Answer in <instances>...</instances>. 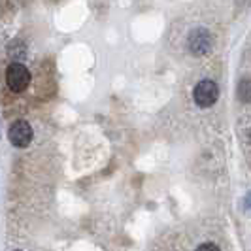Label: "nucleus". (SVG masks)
Listing matches in <instances>:
<instances>
[{"label":"nucleus","instance_id":"f257e3e1","mask_svg":"<svg viewBox=\"0 0 251 251\" xmlns=\"http://www.w3.org/2000/svg\"><path fill=\"white\" fill-rule=\"evenodd\" d=\"M28 83H30V72L25 64L12 63L6 68V85L10 87V91L21 93L28 87Z\"/></svg>","mask_w":251,"mask_h":251},{"label":"nucleus","instance_id":"f03ea898","mask_svg":"<svg viewBox=\"0 0 251 251\" xmlns=\"http://www.w3.org/2000/svg\"><path fill=\"white\" fill-rule=\"evenodd\" d=\"M193 99L195 102L202 106V108H210V106H214L217 99H219V87H217V83L212 81V79H204L201 81L195 91H193Z\"/></svg>","mask_w":251,"mask_h":251},{"label":"nucleus","instance_id":"7ed1b4c3","mask_svg":"<svg viewBox=\"0 0 251 251\" xmlns=\"http://www.w3.org/2000/svg\"><path fill=\"white\" fill-rule=\"evenodd\" d=\"M8 138L15 148H26L32 142V126L25 119H17L8 130Z\"/></svg>","mask_w":251,"mask_h":251},{"label":"nucleus","instance_id":"20e7f679","mask_svg":"<svg viewBox=\"0 0 251 251\" xmlns=\"http://www.w3.org/2000/svg\"><path fill=\"white\" fill-rule=\"evenodd\" d=\"M212 48V34L206 28H195L189 34V51L197 57L206 55Z\"/></svg>","mask_w":251,"mask_h":251},{"label":"nucleus","instance_id":"39448f33","mask_svg":"<svg viewBox=\"0 0 251 251\" xmlns=\"http://www.w3.org/2000/svg\"><path fill=\"white\" fill-rule=\"evenodd\" d=\"M238 99L242 102H251V81L242 79L238 83Z\"/></svg>","mask_w":251,"mask_h":251},{"label":"nucleus","instance_id":"423d86ee","mask_svg":"<svg viewBox=\"0 0 251 251\" xmlns=\"http://www.w3.org/2000/svg\"><path fill=\"white\" fill-rule=\"evenodd\" d=\"M195 251H221V250H219V246L214 244V242H204Z\"/></svg>","mask_w":251,"mask_h":251}]
</instances>
